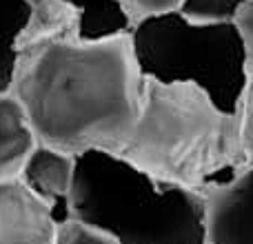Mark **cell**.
<instances>
[{
  "label": "cell",
  "instance_id": "cell-1",
  "mask_svg": "<svg viewBox=\"0 0 253 244\" xmlns=\"http://www.w3.org/2000/svg\"><path fill=\"white\" fill-rule=\"evenodd\" d=\"M9 91L20 100L38 144L78 158L120 156L142 109L144 74L131 31L84 40L80 18L25 27Z\"/></svg>",
  "mask_w": 253,
  "mask_h": 244
},
{
  "label": "cell",
  "instance_id": "cell-2",
  "mask_svg": "<svg viewBox=\"0 0 253 244\" xmlns=\"http://www.w3.org/2000/svg\"><path fill=\"white\" fill-rule=\"evenodd\" d=\"M116 158L198 193L233 182L253 164L240 114L220 109L193 82H162L151 76H144L135 131Z\"/></svg>",
  "mask_w": 253,
  "mask_h": 244
},
{
  "label": "cell",
  "instance_id": "cell-3",
  "mask_svg": "<svg viewBox=\"0 0 253 244\" xmlns=\"http://www.w3.org/2000/svg\"><path fill=\"white\" fill-rule=\"evenodd\" d=\"M71 211L123 244H209L202 193L160 182L105 151L76 158Z\"/></svg>",
  "mask_w": 253,
  "mask_h": 244
},
{
  "label": "cell",
  "instance_id": "cell-4",
  "mask_svg": "<svg viewBox=\"0 0 253 244\" xmlns=\"http://www.w3.org/2000/svg\"><path fill=\"white\" fill-rule=\"evenodd\" d=\"M131 36L144 76L162 82H193L220 109L240 114L251 76L233 22L193 25L175 11L140 22Z\"/></svg>",
  "mask_w": 253,
  "mask_h": 244
},
{
  "label": "cell",
  "instance_id": "cell-5",
  "mask_svg": "<svg viewBox=\"0 0 253 244\" xmlns=\"http://www.w3.org/2000/svg\"><path fill=\"white\" fill-rule=\"evenodd\" d=\"M58 229L49 204L22 180L0 182V244H58Z\"/></svg>",
  "mask_w": 253,
  "mask_h": 244
},
{
  "label": "cell",
  "instance_id": "cell-6",
  "mask_svg": "<svg viewBox=\"0 0 253 244\" xmlns=\"http://www.w3.org/2000/svg\"><path fill=\"white\" fill-rule=\"evenodd\" d=\"M202 196L209 244H253V164L233 182Z\"/></svg>",
  "mask_w": 253,
  "mask_h": 244
},
{
  "label": "cell",
  "instance_id": "cell-7",
  "mask_svg": "<svg viewBox=\"0 0 253 244\" xmlns=\"http://www.w3.org/2000/svg\"><path fill=\"white\" fill-rule=\"evenodd\" d=\"M74 175V156L38 144L18 180H22L44 204H49L58 224H67L69 220H74V211H71Z\"/></svg>",
  "mask_w": 253,
  "mask_h": 244
},
{
  "label": "cell",
  "instance_id": "cell-8",
  "mask_svg": "<svg viewBox=\"0 0 253 244\" xmlns=\"http://www.w3.org/2000/svg\"><path fill=\"white\" fill-rule=\"evenodd\" d=\"M38 138L29 124L25 107L11 91L0 93V182L18 180Z\"/></svg>",
  "mask_w": 253,
  "mask_h": 244
},
{
  "label": "cell",
  "instance_id": "cell-9",
  "mask_svg": "<svg viewBox=\"0 0 253 244\" xmlns=\"http://www.w3.org/2000/svg\"><path fill=\"white\" fill-rule=\"evenodd\" d=\"M34 9L27 2L0 11V93L11 89L13 67L18 60V42Z\"/></svg>",
  "mask_w": 253,
  "mask_h": 244
},
{
  "label": "cell",
  "instance_id": "cell-10",
  "mask_svg": "<svg viewBox=\"0 0 253 244\" xmlns=\"http://www.w3.org/2000/svg\"><path fill=\"white\" fill-rule=\"evenodd\" d=\"M242 0H184L180 16L193 25H224L233 22Z\"/></svg>",
  "mask_w": 253,
  "mask_h": 244
},
{
  "label": "cell",
  "instance_id": "cell-11",
  "mask_svg": "<svg viewBox=\"0 0 253 244\" xmlns=\"http://www.w3.org/2000/svg\"><path fill=\"white\" fill-rule=\"evenodd\" d=\"M114 2L120 7V11L129 20V27L133 29L144 20L180 11L184 0H114Z\"/></svg>",
  "mask_w": 253,
  "mask_h": 244
},
{
  "label": "cell",
  "instance_id": "cell-12",
  "mask_svg": "<svg viewBox=\"0 0 253 244\" xmlns=\"http://www.w3.org/2000/svg\"><path fill=\"white\" fill-rule=\"evenodd\" d=\"M58 244H123L114 236L100 231L96 227L80 222V220H69L67 224H60L58 229Z\"/></svg>",
  "mask_w": 253,
  "mask_h": 244
},
{
  "label": "cell",
  "instance_id": "cell-13",
  "mask_svg": "<svg viewBox=\"0 0 253 244\" xmlns=\"http://www.w3.org/2000/svg\"><path fill=\"white\" fill-rule=\"evenodd\" d=\"M238 36H240L242 49H245V62L249 76H253V0H242L236 18H233Z\"/></svg>",
  "mask_w": 253,
  "mask_h": 244
},
{
  "label": "cell",
  "instance_id": "cell-14",
  "mask_svg": "<svg viewBox=\"0 0 253 244\" xmlns=\"http://www.w3.org/2000/svg\"><path fill=\"white\" fill-rule=\"evenodd\" d=\"M240 118H242V138H245V147L249 151L251 160H253V76L249 78L245 91V100H242V109H240Z\"/></svg>",
  "mask_w": 253,
  "mask_h": 244
},
{
  "label": "cell",
  "instance_id": "cell-15",
  "mask_svg": "<svg viewBox=\"0 0 253 244\" xmlns=\"http://www.w3.org/2000/svg\"><path fill=\"white\" fill-rule=\"evenodd\" d=\"M27 4H29L31 9H40V7H47V4L56 2V0H25Z\"/></svg>",
  "mask_w": 253,
  "mask_h": 244
}]
</instances>
